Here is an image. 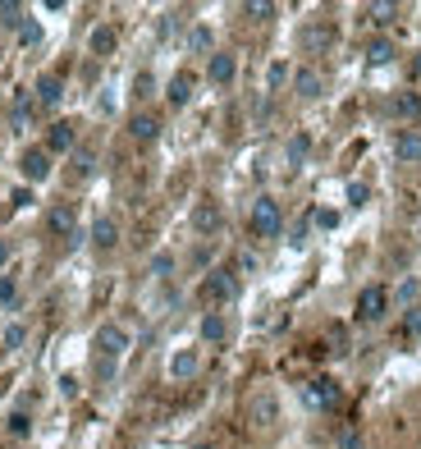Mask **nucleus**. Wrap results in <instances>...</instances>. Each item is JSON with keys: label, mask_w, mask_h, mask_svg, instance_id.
Here are the masks:
<instances>
[{"label": "nucleus", "mask_w": 421, "mask_h": 449, "mask_svg": "<svg viewBox=\"0 0 421 449\" xmlns=\"http://www.w3.org/2000/svg\"><path fill=\"white\" fill-rule=\"evenodd\" d=\"M18 37H23V46H37V42H42V28H37V23H23V28H18Z\"/></svg>", "instance_id": "nucleus-31"}, {"label": "nucleus", "mask_w": 421, "mask_h": 449, "mask_svg": "<svg viewBox=\"0 0 421 449\" xmlns=\"http://www.w3.org/2000/svg\"><path fill=\"white\" fill-rule=\"evenodd\" d=\"M129 133H133L138 142H151L156 133H161V120H156V115H133V120H129Z\"/></svg>", "instance_id": "nucleus-19"}, {"label": "nucleus", "mask_w": 421, "mask_h": 449, "mask_svg": "<svg viewBox=\"0 0 421 449\" xmlns=\"http://www.w3.org/2000/svg\"><path fill=\"white\" fill-rule=\"evenodd\" d=\"M394 156H398L403 165H417V161H421V133H417V129H403V133L394 138Z\"/></svg>", "instance_id": "nucleus-12"}, {"label": "nucleus", "mask_w": 421, "mask_h": 449, "mask_svg": "<svg viewBox=\"0 0 421 449\" xmlns=\"http://www.w3.org/2000/svg\"><path fill=\"white\" fill-rule=\"evenodd\" d=\"M74 161H78V174H92V165H96V156H92V152H78V156H74Z\"/></svg>", "instance_id": "nucleus-37"}, {"label": "nucleus", "mask_w": 421, "mask_h": 449, "mask_svg": "<svg viewBox=\"0 0 421 449\" xmlns=\"http://www.w3.org/2000/svg\"><path fill=\"white\" fill-rule=\"evenodd\" d=\"M307 152H311V138H307V133H298V138L289 142V165H293V170L302 165V156H307Z\"/></svg>", "instance_id": "nucleus-24"}, {"label": "nucleus", "mask_w": 421, "mask_h": 449, "mask_svg": "<svg viewBox=\"0 0 421 449\" xmlns=\"http://www.w3.org/2000/svg\"><path fill=\"white\" fill-rule=\"evenodd\" d=\"M37 101H42V106H60L64 101V83L55 74H42V78H37Z\"/></svg>", "instance_id": "nucleus-14"}, {"label": "nucleus", "mask_w": 421, "mask_h": 449, "mask_svg": "<svg viewBox=\"0 0 421 449\" xmlns=\"http://www.w3.org/2000/svg\"><path fill=\"white\" fill-rule=\"evenodd\" d=\"M14 294H18V285L9 275H0V302H14Z\"/></svg>", "instance_id": "nucleus-34"}, {"label": "nucleus", "mask_w": 421, "mask_h": 449, "mask_svg": "<svg viewBox=\"0 0 421 449\" xmlns=\"http://www.w3.org/2000/svg\"><path fill=\"white\" fill-rule=\"evenodd\" d=\"M398 298H403V302H413V298H417V280H408V285L398 289Z\"/></svg>", "instance_id": "nucleus-41"}, {"label": "nucleus", "mask_w": 421, "mask_h": 449, "mask_svg": "<svg viewBox=\"0 0 421 449\" xmlns=\"http://www.w3.org/2000/svg\"><path fill=\"white\" fill-rule=\"evenodd\" d=\"M284 229V211L275 198H257L252 202V234L257 239H275V234Z\"/></svg>", "instance_id": "nucleus-1"}, {"label": "nucleus", "mask_w": 421, "mask_h": 449, "mask_svg": "<svg viewBox=\"0 0 421 449\" xmlns=\"http://www.w3.org/2000/svg\"><path fill=\"white\" fill-rule=\"evenodd\" d=\"M5 261H9V243L0 239V266H5Z\"/></svg>", "instance_id": "nucleus-43"}, {"label": "nucleus", "mask_w": 421, "mask_h": 449, "mask_svg": "<svg viewBox=\"0 0 421 449\" xmlns=\"http://www.w3.org/2000/svg\"><path fill=\"white\" fill-rule=\"evenodd\" d=\"M389 115H398V120H417V115H421V96L417 92H394V96H389Z\"/></svg>", "instance_id": "nucleus-13"}, {"label": "nucleus", "mask_w": 421, "mask_h": 449, "mask_svg": "<svg viewBox=\"0 0 421 449\" xmlns=\"http://www.w3.org/2000/svg\"><path fill=\"white\" fill-rule=\"evenodd\" d=\"M18 14H23V9H18V5H0V23H5V28L23 23V18H18Z\"/></svg>", "instance_id": "nucleus-30"}, {"label": "nucleus", "mask_w": 421, "mask_h": 449, "mask_svg": "<svg viewBox=\"0 0 421 449\" xmlns=\"http://www.w3.org/2000/svg\"><path fill=\"white\" fill-rule=\"evenodd\" d=\"M224 224V211L215 207V202H197V207H192V229L197 234H215Z\"/></svg>", "instance_id": "nucleus-10"}, {"label": "nucleus", "mask_w": 421, "mask_h": 449, "mask_svg": "<svg viewBox=\"0 0 421 449\" xmlns=\"http://www.w3.org/2000/svg\"><path fill=\"white\" fill-rule=\"evenodd\" d=\"M339 449H362V436L357 431H344V436H339Z\"/></svg>", "instance_id": "nucleus-39"}, {"label": "nucleus", "mask_w": 421, "mask_h": 449, "mask_svg": "<svg viewBox=\"0 0 421 449\" xmlns=\"http://www.w3.org/2000/svg\"><path fill=\"white\" fill-rule=\"evenodd\" d=\"M92 243H96V248H115V243H120V224H115L110 216H101L92 224Z\"/></svg>", "instance_id": "nucleus-18"}, {"label": "nucleus", "mask_w": 421, "mask_h": 449, "mask_svg": "<svg viewBox=\"0 0 421 449\" xmlns=\"http://www.w3.org/2000/svg\"><path fill=\"white\" fill-rule=\"evenodd\" d=\"M284 78H289V64H270V74H266V83H270V87H279V83H284Z\"/></svg>", "instance_id": "nucleus-35"}, {"label": "nucleus", "mask_w": 421, "mask_h": 449, "mask_svg": "<svg viewBox=\"0 0 421 449\" xmlns=\"http://www.w3.org/2000/svg\"><path fill=\"white\" fill-rule=\"evenodd\" d=\"M293 87H298V96H321L325 78H321V69H298L293 74Z\"/></svg>", "instance_id": "nucleus-17"}, {"label": "nucleus", "mask_w": 421, "mask_h": 449, "mask_svg": "<svg viewBox=\"0 0 421 449\" xmlns=\"http://www.w3.org/2000/svg\"><path fill=\"white\" fill-rule=\"evenodd\" d=\"M23 335H28L23 326H9V330H5V348H18V344H23Z\"/></svg>", "instance_id": "nucleus-33"}, {"label": "nucleus", "mask_w": 421, "mask_h": 449, "mask_svg": "<svg viewBox=\"0 0 421 449\" xmlns=\"http://www.w3.org/2000/svg\"><path fill=\"white\" fill-rule=\"evenodd\" d=\"M28 431H33V417H28V413H14V417H9V436H28Z\"/></svg>", "instance_id": "nucleus-28"}, {"label": "nucleus", "mask_w": 421, "mask_h": 449, "mask_svg": "<svg viewBox=\"0 0 421 449\" xmlns=\"http://www.w3.org/2000/svg\"><path fill=\"white\" fill-rule=\"evenodd\" d=\"M170 271H174V257H170V252L151 257V275H170Z\"/></svg>", "instance_id": "nucleus-29"}, {"label": "nucleus", "mask_w": 421, "mask_h": 449, "mask_svg": "<svg viewBox=\"0 0 421 449\" xmlns=\"http://www.w3.org/2000/svg\"><path fill=\"white\" fill-rule=\"evenodd\" d=\"M348 202L362 207V202H367V183H348Z\"/></svg>", "instance_id": "nucleus-36"}, {"label": "nucleus", "mask_w": 421, "mask_h": 449, "mask_svg": "<svg viewBox=\"0 0 421 449\" xmlns=\"http://www.w3.org/2000/svg\"><path fill=\"white\" fill-rule=\"evenodd\" d=\"M275 417H279L275 394H270V390H257V394L248 399V422H252V426H270Z\"/></svg>", "instance_id": "nucleus-5"}, {"label": "nucleus", "mask_w": 421, "mask_h": 449, "mask_svg": "<svg viewBox=\"0 0 421 449\" xmlns=\"http://www.w3.org/2000/svg\"><path fill=\"white\" fill-rule=\"evenodd\" d=\"M233 74H238V60H233L229 51H215V55H211V64H207V78L224 87V83H233Z\"/></svg>", "instance_id": "nucleus-11"}, {"label": "nucleus", "mask_w": 421, "mask_h": 449, "mask_svg": "<svg viewBox=\"0 0 421 449\" xmlns=\"http://www.w3.org/2000/svg\"><path fill=\"white\" fill-rule=\"evenodd\" d=\"M211 46V28H192V51H207Z\"/></svg>", "instance_id": "nucleus-32"}, {"label": "nucleus", "mask_w": 421, "mask_h": 449, "mask_svg": "<svg viewBox=\"0 0 421 449\" xmlns=\"http://www.w3.org/2000/svg\"><path fill=\"white\" fill-rule=\"evenodd\" d=\"M202 339H207V344L224 339V317L220 312H207V317H202Z\"/></svg>", "instance_id": "nucleus-22"}, {"label": "nucleus", "mask_w": 421, "mask_h": 449, "mask_svg": "<svg viewBox=\"0 0 421 449\" xmlns=\"http://www.w3.org/2000/svg\"><path fill=\"white\" fill-rule=\"evenodd\" d=\"M197 367H202L197 348H183V353H174V363H170V376H174V380H188V376H197Z\"/></svg>", "instance_id": "nucleus-15"}, {"label": "nucleus", "mask_w": 421, "mask_h": 449, "mask_svg": "<svg viewBox=\"0 0 421 449\" xmlns=\"http://www.w3.org/2000/svg\"><path fill=\"white\" fill-rule=\"evenodd\" d=\"M330 46H335V28L330 23H307L302 28V51L307 55H325Z\"/></svg>", "instance_id": "nucleus-6"}, {"label": "nucleus", "mask_w": 421, "mask_h": 449, "mask_svg": "<svg viewBox=\"0 0 421 449\" xmlns=\"http://www.w3.org/2000/svg\"><path fill=\"white\" fill-rule=\"evenodd\" d=\"M408 69H413V83H421V51L413 55V64H408Z\"/></svg>", "instance_id": "nucleus-42"}, {"label": "nucleus", "mask_w": 421, "mask_h": 449, "mask_svg": "<svg viewBox=\"0 0 421 449\" xmlns=\"http://www.w3.org/2000/svg\"><path fill=\"white\" fill-rule=\"evenodd\" d=\"M170 106H188V96H192V74H174L170 78Z\"/></svg>", "instance_id": "nucleus-20"}, {"label": "nucleus", "mask_w": 421, "mask_h": 449, "mask_svg": "<svg viewBox=\"0 0 421 449\" xmlns=\"http://www.w3.org/2000/svg\"><path fill=\"white\" fill-rule=\"evenodd\" d=\"M46 152H74V124H51V133H46Z\"/></svg>", "instance_id": "nucleus-16"}, {"label": "nucleus", "mask_w": 421, "mask_h": 449, "mask_svg": "<svg viewBox=\"0 0 421 449\" xmlns=\"http://www.w3.org/2000/svg\"><path fill=\"white\" fill-rule=\"evenodd\" d=\"M394 14H398V5H389V0H380V5H371V23H376V28L394 23Z\"/></svg>", "instance_id": "nucleus-25"}, {"label": "nucleus", "mask_w": 421, "mask_h": 449, "mask_svg": "<svg viewBox=\"0 0 421 449\" xmlns=\"http://www.w3.org/2000/svg\"><path fill=\"white\" fill-rule=\"evenodd\" d=\"M233 294H238V275H233V271H211L207 280H202V298L207 302H229Z\"/></svg>", "instance_id": "nucleus-3"}, {"label": "nucleus", "mask_w": 421, "mask_h": 449, "mask_svg": "<svg viewBox=\"0 0 421 449\" xmlns=\"http://www.w3.org/2000/svg\"><path fill=\"white\" fill-rule=\"evenodd\" d=\"M115 51V28H96L92 33V55H110Z\"/></svg>", "instance_id": "nucleus-23"}, {"label": "nucleus", "mask_w": 421, "mask_h": 449, "mask_svg": "<svg viewBox=\"0 0 421 449\" xmlns=\"http://www.w3.org/2000/svg\"><path fill=\"white\" fill-rule=\"evenodd\" d=\"M197 449H211V445H197Z\"/></svg>", "instance_id": "nucleus-44"}, {"label": "nucleus", "mask_w": 421, "mask_h": 449, "mask_svg": "<svg viewBox=\"0 0 421 449\" xmlns=\"http://www.w3.org/2000/svg\"><path fill=\"white\" fill-rule=\"evenodd\" d=\"M367 60H371V64H389V60H394V42H389V37L367 42Z\"/></svg>", "instance_id": "nucleus-21"}, {"label": "nucleus", "mask_w": 421, "mask_h": 449, "mask_svg": "<svg viewBox=\"0 0 421 449\" xmlns=\"http://www.w3.org/2000/svg\"><path fill=\"white\" fill-rule=\"evenodd\" d=\"M243 14H252V18H270V14H275V5H270V0H248V5H243Z\"/></svg>", "instance_id": "nucleus-27"}, {"label": "nucleus", "mask_w": 421, "mask_h": 449, "mask_svg": "<svg viewBox=\"0 0 421 449\" xmlns=\"http://www.w3.org/2000/svg\"><path fill=\"white\" fill-rule=\"evenodd\" d=\"M385 307H389V294L380 285H367L357 294V321H380V317H385Z\"/></svg>", "instance_id": "nucleus-4"}, {"label": "nucleus", "mask_w": 421, "mask_h": 449, "mask_svg": "<svg viewBox=\"0 0 421 449\" xmlns=\"http://www.w3.org/2000/svg\"><path fill=\"white\" fill-rule=\"evenodd\" d=\"M302 404L316 408V413H325V408H335V404H339V385H335L330 376L307 380V385H302Z\"/></svg>", "instance_id": "nucleus-2"}, {"label": "nucleus", "mask_w": 421, "mask_h": 449, "mask_svg": "<svg viewBox=\"0 0 421 449\" xmlns=\"http://www.w3.org/2000/svg\"><path fill=\"white\" fill-rule=\"evenodd\" d=\"M18 170H23V179L42 183L46 174H51V152H46V147H33V152H23V161H18Z\"/></svg>", "instance_id": "nucleus-8"}, {"label": "nucleus", "mask_w": 421, "mask_h": 449, "mask_svg": "<svg viewBox=\"0 0 421 449\" xmlns=\"http://www.w3.org/2000/svg\"><path fill=\"white\" fill-rule=\"evenodd\" d=\"M316 224H321V229H335V224H339V211H316Z\"/></svg>", "instance_id": "nucleus-38"}, {"label": "nucleus", "mask_w": 421, "mask_h": 449, "mask_svg": "<svg viewBox=\"0 0 421 449\" xmlns=\"http://www.w3.org/2000/svg\"><path fill=\"white\" fill-rule=\"evenodd\" d=\"M46 229H51L55 239H69V234L78 229V216H74V207H69V202H55V207L46 211Z\"/></svg>", "instance_id": "nucleus-7"}, {"label": "nucleus", "mask_w": 421, "mask_h": 449, "mask_svg": "<svg viewBox=\"0 0 421 449\" xmlns=\"http://www.w3.org/2000/svg\"><path fill=\"white\" fill-rule=\"evenodd\" d=\"M28 115H33V96H28V92H18V96H14V124H18V129L28 124Z\"/></svg>", "instance_id": "nucleus-26"}, {"label": "nucleus", "mask_w": 421, "mask_h": 449, "mask_svg": "<svg viewBox=\"0 0 421 449\" xmlns=\"http://www.w3.org/2000/svg\"><path fill=\"white\" fill-rule=\"evenodd\" d=\"M408 335H421V307L408 312Z\"/></svg>", "instance_id": "nucleus-40"}, {"label": "nucleus", "mask_w": 421, "mask_h": 449, "mask_svg": "<svg viewBox=\"0 0 421 449\" xmlns=\"http://www.w3.org/2000/svg\"><path fill=\"white\" fill-rule=\"evenodd\" d=\"M96 348H101V358H120L124 348H129L124 326H101V330H96Z\"/></svg>", "instance_id": "nucleus-9"}]
</instances>
